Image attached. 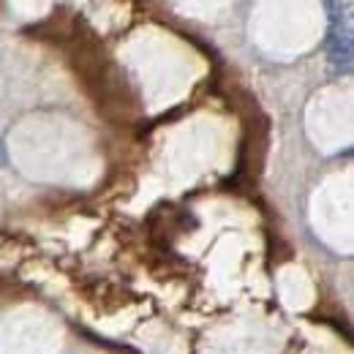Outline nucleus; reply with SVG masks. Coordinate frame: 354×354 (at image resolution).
<instances>
[{
    "mask_svg": "<svg viewBox=\"0 0 354 354\" xmlns=\"http://www.w3.org/2000/svg\"><path fill=\"white\" fill-rule=\"evenodd\" d=\"M6 164V150H3V142H0V167Z\"/></svg>",
    "mask_w": 354,
    "mask_h": 354,
    "instance_id": "1",
    "label": "nucleus"
}]
</instances>
